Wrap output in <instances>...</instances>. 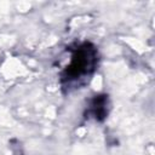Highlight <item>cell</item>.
Wrapping results in <instances>:
<instances>
[{"label": "cell", "instance_id": "6da1fadb", "mask_svg": "<svg viewBox=\"0 0 155 155\" xmlns=\"http://www.w3.org/2000/svg\"><path fill=\"white\" fill-rule=\"evenodd\" d=\"M69 63L61 71V84L65 91L79 88L85 85L98 64V50L91 42H81L69 48Z\"/></svg>", "mask_w": 155, "mask_h": 155}, {"label": "cell", "instance_id": "7a4b0ae2", "mask_svg": "<svg viewBox=\"0 0 155 155\" xmlns=\"http://www.w3.org/2000/svg\"><path fill=\"white\" fill-rule=\"evenodd\" d=\"M110 109V102L109 97L107 94H98L94 96L87 107L86 110V117H92L98 122H102L105 120V117L109 114Z\"/></svg>", "mask_w": 155, "mask_h": 155}]
</instances>
